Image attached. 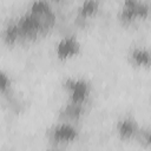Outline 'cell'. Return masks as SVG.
<instances>
[{
    "instance_id": "7",
    "label": "cell",
    "mask_w": 151,
    "mask_h": 151,
    "mask_svg": "<svg viewBox=\"0 0 151 151\" xmlns=\"http://www.w3.org/2000/svg\"><path fill=\"white\" fill-rule=\"evenodd\" d=\"M129 64L139 70H151V48L145 46H133L127 52Z\"/></svg>"
},
{
    "instance_id": "3",
    "label": "cell",
    "mask_w": 151,
    "mask_h": 151,
    "mask_svg": "<svg viewBox=\"0 0 151 151\" xmlns=\"http://www.w3.org/2000/svg\"><path fill=\"white\" fill-rule=\"evenodd\" d=\"M80 137V130L74 123L70 122H63L59 120V123L54 124L48 131H47V138L50 143L55 146H67L73 143H76Z\"/></svg>"
},
{
    "instance_id": "13",
    "label": "cell",
    "mask_w": 151,
    "mask_h": 151,
    "mask_svg": "<svg viewBox=\"0 0 151 151\" xmlns=\"http://www.w3.org/2000/svg\"><path fill=\"white\" fill-rule=\"evenodd\" d=\"M136 139L143 147L151 149V126H140V130Z\"/></svg>"
},
{
    "instance_id": "1",
    "label": "cell",
    "mask_w": 151,
    "mask_h": 151,
    "mask_svg": "<svg viewBox=\"0 0 151 151\" xmlns=\"http://www.w3.org/2000/svg\"><path fill=\"white\" fill-rule=\"evenodd\" d=\"M61 87L67 96L68 103L86 105L91 98L92 85L81 77H66L61 81Z\"/></svg>"
},
{
    "instance_id": "10",
    "label": "cell",
    "mask_w": 151,
    "mask_h": 151,
    "mask_svg": "<svg viewBox=\"0 0 151 151\" xmlns=\"http://www.w3.org/2000/svg\"><path fill=\"white\" fill-rule=\"evenodd\" d=\"M100 9L99 0H83L78 7V17L83 20H88L97 17Z\"/></svg>"
},
{
    "instance_id": "6",
    "label": "cell",
    "mask_w": 151,
    "mask_h": 151,
    "mask_svg": "<svg viewBox=\"0 0 151 151\" xmlns=\"http://www.w3.org/2000/svg\"><path fill=\"white\" fill-rule=\"evenodd\" d=\"M139 130L140 125L131 114H125L120 117L114 125V133L117 138L122 142H131L136 139Z\"/></svg>"
},
{
    "instance_id": "2",
    "label": "cell",
    "mask_w": 151,
    "mask_h": 151,
    "mask_svg": "<svg viewBox=\"0 0 151 151\" xmlns=\"http://www.w3.org/2000/svg\"><path fill=\"white\" fill-rule=\"evenodd\" d=\"M151 14V6L144 0H123L118 12V20L127 26L136 21L146 20Z\"/></svg>"
},
{
    "instance_id": "12",
    "label": "cell",
    "mask_w": 151,
    "mask_h": 151,
    "mask_svg": "<svg viewBox=\"0 0 151 151\" xmlns=\"http://www.w3.org/2000/svg\"><path fill=\"white\" fill-rule=\"evenodd\" d=\"M0 91L4 97L12 94V79L5 70L0 72Z\"/></svg>"
},
{
    "instance_id": "14",
    "label": "cell",
    "mask_w": 151,
    "mask_h": 151,
    "mask_svg": "<svg viewBox=\"0 0 151 151\" xmlns=\"http://www.w3.org/2000/svg\"><path fill=\"white\" fill-rule=\"evenodd\" d=\"M64 0H50V2H53V4H61Z\"/></svg>"
},
{
    "instance_id": "9",
    "label": "cell",
    "mask_w": 151,
    "mask_h": 151,
    "mask_svg": "<svg viewBox=\"0 0 151 151\" xmlns=\"http://www.w3.org/2000/svg\"><path fill=\"white\" fill-rule=\"evenodd\" d=\"M28 12L44 19L51 26L54 22V15H53V12L51 9L50 0H33L29 5Z\"/></svg>"
},
{
    "instance_id": "8",
    "label": "cell",
    "mask_w": 151,
    "mask_h": 151,
    "mask_svg": "<svg viewBox=\"0 0 151 151\" xmlns=\"http://www.w3.org/2000/svg\"><path fill=\"white\" fill-rule=\"evenodd\" d=\"M85 112H86V105L66 101V104L59 111V120L78 124L81 120V118L85 116Z\"/></svg>"
},
{
    "instance_id": "11",
    "label": "cell",
    "mask_w": 151,
    "mask_h": 151,
    "mask_svg": "<svg viewBox=\"0 0 151 151\" xmlns=\"http://www.w3.org/2000/svg\"><path fill=\"white\" fill-rule=\"evenodd\" d=\"M4 41L9 46V45H14L20 38H21V33L19 29V26L17 22L9 24L5 29H4Z\"/></svg>"
},
{
    "instance_id": "5",
    "label": "cell",
    "mask_w": 151,
    "mask_h": 151,
    "mask_svg": "<svg viewBox=\"0 0 151 151\" xmlns=\"http://www.w3.org/2000/svg\"><path fill=\"white\" fill-rule=\"evenodd\" d=\"M81 52V44L76 35H65L54 46V54L61 61L71 60Z\"/></svg>"
},
{
    "instance_id": "4",
    "label": "cell",
    "mask_w": 151,
    "mask_h": 151,
    "mask_svg": "<svg viewBox=\"0 0 151 151\" xmlns=\"http://www.w3.org/2000/svg\"><path fill=\"white\" fill-rule=\"evenodd\" d=\"M17 24L19 26L21 38H25V39H34L44 29H46L47 27L51 26L44 19H41L29 12H27L25 15H22Z\"/></svg>"
}]
</instances>
